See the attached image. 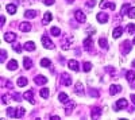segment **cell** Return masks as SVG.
I'll return each instance as SVG.
<instances>
[{
  "label": "cell",
  "instance_id": "6da1fadb",
  "mask_svg": "<svg viewBox=\"0 0 135 120\" xmlns=\"http://www.w3.org/2000/svg\"><path fill=\"white\" fill-rule=\"evenodd\" d=\"M73 37H65L64 39H62V42H61V47H62V50H69V49H72L73 47Z\"/></svg>",
  "mask_w": 135,
  "mask_h": 120
},
{
  "label": "cell",
  "instance_id": "7a4b0ae2",
  "mask_svg": "<svg viewBox=\"0 0 135 120\" xmlns=\"http://www.w3.org/2000/svg\"><path fill=\"white\" fill-rule=\"evenodd\" d=\"M131 47H132V43L130 41H123L122 45H120V51L122 54H127L131 51Z\"/></svg>",
  "mask_w": 135,
  "mask_h": 120
},
{
  "label": "cell",
  "instance_id": "3957f363",
  "mask_svg": "<svg viewBox=\"0 0 135 120\" xmlns=\"http://www.w3.org/2000/svg\"><path fill=\"white\" fill-rule=\"evenodd\" d=\"M42 43H43V46L46 47V49H50V50L54 49V43L51 42V39H50L47 35H43V37H42Z\"/></svg>",
  "mask_w": 135,
  "mask_h": 120
},
{
  "label": "cell",
  "instance_id": "277c9868",
  "mask_svg": "<svg viewBox=\"0 0 135 120\" xmlns=\"http://www.w3.org/2000/svg\"><path fill=\"white\" fill-rule=\"evenodd\" d=\"M61 84L64 86H70L72 85V78H70V76L68 73H62V76H61Z\"/></svg>",
  "mask_w": 135,
  "mask_h": 120
},
{
  "label": "cell",
  "instance_id": "5b68a950",
  "mask_svg": "<svg viewBox=\"0 0 135 120\" xmlns=\"http://www.w3.org/2000/svg\"><path fill=\"white\" fill-rule=\"evenodd\" d=\"M74 18H76V20L78 22V23H84V22L86 20L85 14L83 12V11H80V9H77L76 12H74Z\"/></svg>",
  "mask_w": 135,
  "mask_h": 120
},
{
  "label": "cell",
  "instance_id": "8992f818",
  "mask_svg": "<svg viewBox=\"0 0 135 120\" xmlns=\"http://www.w3.org/2000/svg\"><path fill=\"white\" fill-rule=\"evenodd\" d=\"M127 107V100L126 99H119L115 103V111H120L122 108H126Z\"/></svg>",
  "mask_w": 135,
  "mask_h": 120
},
{
  "label": "cell",
  "instance_id": "52a82bcc",
  "mask_svg": "<svg viewBox=\"0 0 135 120\" xmlns=\"http://www.w3.org/2000/svg\"><path fill=\"white\" fill-rule=\"evenodd\" d=\"M23 97H25V100H27L28 103L31 104H35V100H34V92L32 91H27L23 93Z\"/></svg>",
  "mask_w": 135,
  "mask_h": 120
},
{
  "label": "cell",
  "instance_id": "ba28073f",
  "mask_svg": "<svg viewBox=\"0 0 135 120\" xmlns=\"http://www.w3.org/2000/svg\"><path fill=\"white\" fill-rule=\"evenodd\" d=\"M74 107H76V103L74 101H68L66 103V107H65V115L69 116L72 113V111L74 109Z\"/></svg>",
  "mask_w": 135,
  "mask_h": 120
},
{
  "label": "cell",
  "instance_id": "9c48e42d",
  "mask_svg": "<svg viewBox=\"0 0 135 120\" xmlns=\"http://www.w3.org/2000/svg\"><path fill=\"white\" fill-rule=\"evenodd\" d=\"M19 30L22 32H28L31 30V24H30V22H22V23L19 24Z\"/></svg>",
  "mask_w": 135,
  "mask_h": 120
},
{
  "label": "cell",
  "instance_id": "30bf717a",
  "mask_svg": "<svg viewBox=\"0 0 135 120\" xmlns=\"http://www.w3.org/2000/svg\"><path fill=\"white\" fill-rule=\"evenodd\" d=\"M96 18H97V22H100V23H107L109 19L108 14H105V12H99Z\"/></svg>",
  "mask_w": 135,
  "mask_h": 120
},
{
  "label": "cell",
  "instance_id": "8fae6325",
  "mask_svg": "<svg viewBox=\"0 0 135 120\" xmlns=\"http://www.w3.org/2000/svg\"><path fill=\"white\" fill-rule=\"evenodd\" d=\"M16 39V34L15 32H7V34L4 35V41L8 42V43H14Z\"/></svg>",
  "mask_w": 135,
  "mask_h": 120
},
{
  "label": "cell",
  "instance_id": "7c38bea8",
  "mask_svg": "<svg viewBox=\"0 0 135 120\" xmlns=\"http://www.w3.org/2000/svg\"><path fill=\"white\" fill-rule=\"evenodd\" d=\"M68 66H69V69H70V70H73V72H78V70H80L78 62H77V61H74V59H70L69 62H68Z\"/></svg>",
  "mask_w": 135,
  "mask_h": 120
},
{
  "label": "cell",
  "instance_id": "4fadbf2b",
  "mask_svg": "<svg viewBox=\"0 0 135 120\" xmlns=\"http://www.w3.org/2000/svg\"><path fill=\"white\" fill-rule=\"evenodd\" d=\"M74 93L78 94V96H84V86L81 82H77L76 86H74Z\"/></svg>",
  "mask_w": 135,
  "mask_h": 120
},
{
  "label": "cell",
  "instance_id": "5bb4252c",
  "mask_svg": "<svg viewBox=\"0 0 135 120\" xmlns=\"http://www.w3.org/2000/svg\"><path fill=\"white\" fill-rule=\"evenodd\" d=\"M100 8H109V9L114 11V9L116 8V6H115L114 3H109V2H105V0H103V2L100 3Z\"/></svg>",
  "mask_w": 135,
  "mask_h": 120
},
{
  "label": "cell",
  "instance_id": "9a60e30c",
  "mask_svg": "<svg viewBox=\"0 0 135 120\" xmlns=\"http://www.w3.org/2000/svg\"><path fill=\"white\" fill-rule=\"evenodd\" d=\"M100 116H101V108L96 107V108H93V109L91 111V117L92 119H99Z\"/></svg>",
  "mask_w": 135,
  "mask_h": 120
},
{
  "label": "cell",
  "instance_id": "2e32d148",
  "mask_svg": "<svg viewBox=\"0 0 135 120\" xmlns=\"http://www.w3.org/2000/svg\"><path fill=\"white\" fill-rule=\"evenodd\" d=\"M34 81H35L37 85H45V84L47 82V78H46V77H43V76H35Z\"/></svg>",
  "mask_w": 135,
  "mask_h": 120
},
{
  "label": "cell",
  "instance_id": "e0dca14e",
  "mask_svg": "<svg viewBox=\"0 0 135 120\" xmlns=\"http://www.w3.org/2000/svg\"><path fill=\"white\" fill-rule=\"evenodd\" d=\"M120 91H122L120 85H111V86H109V94H111V96H115V94L119 93Z\"/></svg>",
  "mask_w": 135,
  "mask_h": 120
},
{
  "label": "cell",
  "instance_id": "ac0fdd59",
  "mask_svg": "<svg viewBox=\"0 0 135 120\" xmlns=\"http://www.w3.org/2000/svg\"><path fill=\"white\" fill-rule=\"evenodd\" d=\"M122 34H123V27H120V26H119V27H116V28L114 30V32H112V37H114V38L116 39V38H120V37H122Z\"/></svg>",
  "mask_w": 135,
  "mask_h": 120
},
{
  "label": "cell",
  "instance_id": "d6986e66",
  "mask_svg": "<svg viewBox=\"0 0 135 120\" xmlns=\"http://www.w3.org/2000/svg\"><path fill=\"white\" fill-rule=\"evenodd\" d=\"M37 15H38V12L34 11V9H28V11L25 12V18H27V19H32V18H35Z\"/></svg>",
  "mask_w": 135,
  "mask_h": 120
},
{
  "label": "cell",
  "instance_id": "ffe728a7",
  "mask_svg": "<svg viewBox=\"0 0 135 120\" xmlns=\"http://www.w3.org/2000/svg\"><path fill=\"white\" fill-rule=\"evenodd\" d=\"M51 19H53V16H51V12H45L42 23H43V24H49V22H51Z\"/></svg>",
  "mask_w": 135,
  "mask_h": 120
},
{
  "label": "cell",
  "instance_id": "44dd1931",
  "mask_svg": "<svg viewBox=\"0 0 135 120\" xmlns=\"http://www.w3.org/2000/svg\"><path fill=\"white\" fill-rule=\"evenodd\" d=\"M126 78H127L128 82H134V80H135V72L134 70H128L126 73Z\"/></svg>",
  "mask_w": 135,
  "mask_h": 120
},
{
  "label": "cell",
  "instance_id": "7402d4cb",
  "mask_svg": "<svg viewBox=\"0 0 135 120\" xmlns=\"http://www.w3.org/2000/svg\"><path fill=\"white\" fill-rule=\"evenodd\" d=\"M91 47H92V37H88L84 41V49L85 50H91Z\"/></svg>",
  "mask_w": 135,
  "mask_h": 120
},
{
  "label": "cell",
  "instance_id": "603a6c76",
  "mask_svg": "<svg viewBox=\"0 0 135 120\" xmlns=\"http://www.w3.org/2000/svg\"><path fill=\"white\" fill-rule=\"evenodd\" d=\"M26 113L25 111V108H16V111H15V119H20V117H23V115Z\"/></svg>",
  "mask_w": 135,
  "mask_h": 120
},
{
  "label": "cell",
  "instance_id": "cb8c5ba5",
  "mask_svg": "<svg viewBox=\"0 0 135 120\" xmlns=\"http://www.w3.org/2000/svg\"><path fill=\"white\" fill-rule=\"evenodd\" d=\"M7 68H8L9 70H16V69H18V62H16L15 59H11V61L8 62V65H7Z\"/></svg>",
  "mask_w": 135,
  "mask_h": 120
},
{
  "label": "cell",
  "instance_id": "d4e9b609",
  "mask_svg": "<svg viewBox=\"0 0 135 120\" xmlns=\"http://www.w3.org/2000/svg\"><path fill=\"white\" fill-rule=\"evenodd\" d=\"M25 50H27V51H34L35 50V45H34V42H26L25 43Z\"/></svg>",
  "mask_w": 135,
  "mask_h": 120
},
{
  "label": "cell",
  "instance_id": "484cf974",
  "mask_svg": "<svg viewBox=\"0 0 135 120\" xmlns=\"http://www.w3.org/2000/svg\"><path fill=\"white\" fill-rule=\"evenodd\" d=\"M6 9L8 11V14L14 15V14L16 12V6H15V4H7V6H6Z\"/></svg>",
  "mask_w": 135,
  "mask_h": 120
},
{
  "label": "cell",
  "instance_id": "4316f807",
  "mask_svg": "<svg viewBox=\"0 0 135 120\" xmlns=\"http://www.w3.org/2000/svg\"><path fill=\"white\" fill-rule=\"evenodd\" d=\"M27 78L26 77H19L18 78V81H16V84H18V86H26L27 85Z\"/></svg>",
  "mask_w": 135,
  "mask_h": 120
},
{
  "label": "cell",
  "instance_id": "83f0119b",
  "mask_svg": "<svg viewBox=\"0 0 135 120\" xmlns=\"http://www.w3.org/2000/svg\"><path fill=\"white\" fill-rule=\"evenodd\" d=\"M49 93H50L49 88H42V89H41V92H39L41 97H43V99H47V97H49Z\"/></svg>",
  "mask_w": 135,
  "mask_h": 120
},
{
  "label": "cell",
  "instance_id": "f1b7e54d",
  "mask_svg": "<svg viewBox=\"0 0 135 120\" xmlns=\"http://www.w3.org/2000/svg\"><path fill=\"white\" fill-rule=\"evenodd\" d=\"M23 65H25V69H30L32 66V61L28 58V57H25L23 59Z\"/></svg>",
  "mask_w": 135,
  "mask_h": 120
},
{
  "label": "cell",
  "instance_id": "f546056e",
  "mask_svg": "<svg viewBox=\"0 0 135 120\" xmlns=\"http://www.w3.org/2000/svg\"><path fill=\"white\" fill-rule=\"evenodd\" d=\"M51 65V61L49 59V58H42L41 59V66H43V68H49Z\"/></svg>",
  "mask_w": 135,
  "mask_h": 120
},
{
  "label": "cell",
  "instance_id": "4dcf8cb0",
  "mask_svg": "<svg viewBox=\"0 0 135 120\" xmlns=\"http://www.w3.org/2000/svg\"><path fill=\"white\" fill-rule=\"evenodd\" d=\"M58 99H60V101H62V103H68V101H70V100H69V97H68V94H66V93H62V92L58 94Z\"/></svg>",
  "mask_w": 135,
  "mask_h": 120
},
{
  "label": "cell",
  "instance_id": "1f68e13d",
  "mask_svg": "<svg viewBox=\"0 0 135 120\" xmlns=\"http://www.w3.org/2000/svg\"><path fill=\"white\" fill-rule=\"evenodd\" d=\"M99 45H100L101 49H107V47H108V42H107L105 38H100V39H99Z\"/></svg>",
  "mask_w": 135,
  "mask_h": 120
},
{
  "label": "cell",
  "instance_id": "d6a6232c",
  "mask_svg": "<svg viewBox=\"0 0 135 120\" xmlns=\"http://www.w3.org/2000/svg\"><path fill=\"white\" fill-rule=\"evenodd\" d=\"M131 8V6L127 3V4H124L122 7V11H120V15H126V14H128V9Z\"/></svg>",
  "mask_w": 135,
  "mask_h": 120
},
{
  "label": "cell",
  "instance_id": "836d02e7",
  "mask_svg": "<svg viewBox=\"0 0 135 120\" xmlns=\"http://www.w3.org/2000/svg\"><path fill=\"white\" fill-rule=\"evenodd\" d=\"M50 32H51V35H54V37H60V34H61V30H60L58 27H51Z\"/></svg>",
  "mask_w": 135,
  "mask_h": 120
},
{
  "label": "cell",
  "instance_id": "e575fe53",
  "mask_svg": "<svg viewBox=\"0 0 135 120\" xmlns=\"http://www.w3.org/2000/svg\"><path fill=\"white\" fill-rule=\"evenodd\" d=\"M127 32H128V34H134V32H135V24L134 23L127 24Z\"/></svg>",
  "mask_w": 135,
  "mask_h": 120
},
{
  "label": "cell",
  "instance_id": "d590c367",
  "mask_svg": "<svg viewBox=\"0 0 135 120\" xmlns=\"http://www.w3.org/2000/svg\"><path fill=\"white\" fill-rule=\"evenodd\" d=\"M12 49H14V50H15V51L18 53V54H19V53L22 51V46L19 45V43H15V42L12 43Z\"/></svg>",
  "mask_w": 135,
  "mask_h": 120
},
{
  "label": "cell",
  "instance_id": "8d00e7d4",
  "mask_svg": "<svg viewBox=\"0 0 135 120\" xmlns=\"http://www.w3.org/2000/svg\"><path fill=\"white\" fill-rule=\"evenodd\" d=\"M89 96H91V97H99V91L91 88V89H89Z\"/></svg>",
  "mask_w": 135,
  "mask_h": 120
},
{
  "label": "cell",
  "instance_id": "74e56055",
  "mask_svg": "<svg viewBox=\"0 0 135 120\" xmlns=\"http://www.w3.org/2000/svg\"><path fill=\"white\" fill-rule=\"evenodd\" d=\"M15 111H16V108H8L7 109V113L9 117H15Z\"/></svg>",
  "mask_w": 135,
  "mask_h": 120
},
{
  "label": "cell",
  "instance_id": "f35d334b",
  "mask_svg": "<svg viewBox=\"0 0 135 120\" xmlns=\"http://www.w3.org/2000/svg\"><path fill=\"white\" fill-rule=\"evenodd\" d=\"M92 69V63L91 62H85L84 63V72H89Z\"/></svg>",
  "mask_w": 135,
  "mask_h": 120
},
{
  "label": "cell",
  "instance_id": "ab89813d",
  "mask_svg": "<svg viewBox=\"0 0 135 120\" xmlns=\"http://www.w3.org/2000/svg\"><path fill=\"white\" fill-rule=\"evenodd\" d=\"M127 15H128L130 18H132V19L135 18V7H131V8L128 9V14H127Z\"/></svg>",
  "mask_w": 135,
  "mask_h": 120
},
{
  "label": "cell",
  "instance_id": "60d3db41",
  "mask_svg": "<svg viewBox=\"0 0 135 120\" xmlns=\"http://www.w3.org/2000/svg\"><path fill=\"white\" fill-rule=\"evenodd\" d=\"M6 57H7V51H6V50H2V57H0V61H2V62H4Z\"/></svg>",
  "mask_w": 135,
  "mask_h": 120
},
{
  "label": "cell",
  "instance_id": "b9f144b4",
  "mask_svg": "<svg viewBox=\"0 0 135 120\" xmlns=\"http://www.w3.org/2000/svg\"><path fill=\"white\" fill-rule=\"evenodd\" d=\"M95 4H96V0H88V2H86L88 7H95Z\"/></svg>",
  "mask_w": 135,
  "mask_h": 120
},
{
  "label": "cell",
  "instance_id": "7bdbcfd3",
  "mask_svg": "<svg viewBox=\"0 0 135 120\" xmlns=\"http://www.w3.org/2000/svg\"><path fill=\"white\" fill-rule=\"evenodd\" d=\"M14 100H15V101H20V100H22V96H20L19 93H14Z\"/></svg>",
  "mask_w": 135,
  "mask_h": 120
},
{
  "label": "cell",
  "instance_id": "ee69618b",
  "mask_svg": "<svg viewBox=\"0 0 135 120\" xmlns=\"http://www.w3.org/2000/svg\"><path fill=\"white\" fill-rule=\"evenodd\" d=\"M43 3L46 4V6H51L54 3V0H43Z\"/></svg>",
  "mask_w": 135,
  "mask_h": 120
},
{
  "label": "cell",
  "instance_id": "f6af8a7d",
  "mask_svg": "<svg viewBox=\"0 0 135 120\" xmlns=\"http://www.w3.org/2000/svg\"><path fill=\"white\" fill-rule=\"evenodd\" d=\"M0 20H2L0 23H2V26H3V24H4V22H6V18H4V16H2V18H0Z\"/></svg>",
  "mask_w": 135,
  "mask_h": 120
},
{
  "label": "cell",
  "instance_id": "bcb514c9",
  "mask_svg": "<svg viewBox=\"0 0 135 120\" xmlns=\"http://www.w3.org/2000/svg\"><path fill=\"white\" fill-rule=\"evenodd\" d=\"M131 100H132V103H134V105H135V94H131Z\"/></svg>",
  "mask_w": 135,
  "mask_h": 120
},
{
  "label": "cell",
  "instance_id": "7dc6e473",
  "mask_svg": "<svg viewBox=\"0 0 135 120\" xmlns=\"http://www.w3.org/2000/svg\"><path fill=\"white\" fill-rule=\"evenodd\" d=\"M51 120H60L58 116H51Z\"/></svg>",
  "mask_w": 135,
  "mask_h": 120
},
{
  "label": "cell",
  "instance_id": "c3c4849f",
  "mask_svg": "<svg viewBox=\"0 0 135 120\" xmlns=\"http://www.w3.org/2000/svg\"><path fill=\"white\" fill-rule=\"evenodd\" d=\"M73 2H74V0H66V3H69V4H70V3H73Z\"/></svg>",
  "mask_w": 135,
  "mask_h": 120
},
{
  "label": "cell",
  "instance_id": "681fc988",
  "mask_svg": "<svg viewBox=\"0 0 135 120\" xmlns=\"http://www.w3.org/2000/svg\"><path fill=\"white\" fill-rule=\"evenodd\" d=\"M132 66H134V68H135V59H134V61H132Z\"/></svg>",
  "mask_w": 135,
  "mask_h": 120
},
{
  "label": "cell",
  "instance_id": "f907efd6",
  "mask_svg": "<svg viewBox=\"0 0 135 120\" xmlns=\"http://www.w3.org/2000/svg\"><path fill=\"white\" fill-rule=\"evenodd\" d=\"M132 43H134V45H135V37H134V41H132Z\"/></svg>",
  "mask_w": 135,
  "mask_h": 120
}]
</instances>
